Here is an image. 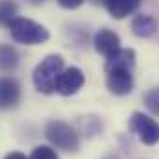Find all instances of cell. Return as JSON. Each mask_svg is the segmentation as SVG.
<instances>
[{
    "instance_id": "cell-10",
    "label": "cell",
    "mask_w": 159,
    "mask_h": 159,
    "mask_svg": "<svg viewBox=\"0 0 159 159\" xmlns=\"http://www.w3.org/2000/svg\"><path fill=\"white\" fill-rule=\"evenodd\" d=\"M104 4H106V7H107L111 17L124 19V17L131 15L139 7L141 0H104Z\"/></svg>"
},
{
    "instance_id": "cell-3",
    "label": "cell",
    "mask_w": 159,
    "mask_h": 159,
    "mask_svg": "<svg viewBox=\"0 0 159 159\" xmlns=\"http://www.w3.org/2000/svg\"><path fill=\"white\" fill-rule=\"evenodd\" d=\"M7 26H9L11 37L17 43H22V44H39V43H44L50 37V34L44 26H41L30 19L15 17Z\"/></svg>"
},
{
    "instance_id": "cell-16",
    "label": "cell",
    "mask_w": 159,
    "mask_h": 159,
    "mask_svg": "<svg viewBox=\"0 0 159 159\" xmlns=\"http://www.w3.org/2000/svg\"><path fill=\"white\" fill-rule=\"evenodd\" d=\"M63 7H67V9H76V7H80L85 0H57Z\"/></svg>"
},
{
    "instance_id": "cell-9",
    "label": "cell",
    "mask_w": 159,
    "mask_h": 159,
    "mask_svg": "<svg viewBox=\"0 0 159 159\" xmlns=\"http://www.w3.org/2000/svg\"><path fill=\"white\" fill-rule=\"evenodd\" d=\"M133 67H135V52L131 48H120L117 54H113L106 61V70H111V69L133 70Z\"/></svg>"
},
{
    "instance_id": "cell-4",
    "label": "cell",
    "mask_w": 159,
    "mask_h": 159,
    "mask_svg": "<svg viewBox=\"0 0 159 159\" xmlns=\"http://www.w3.org/2000/svg\"><path fill=\"white\" fill-rule=\"evenodd\" d=\"M129 129L137 135V139L146 144V146H154L159 143V122L154 120L152 117L135 111L129 119Z\"/></svg>"
},
{
    "instance_id": "cell-6",
    "label": "cell",
    "mask_w": 159,
    "mask_h": 159,
    "mask_svg": "<svg viewBox=\"0 0 159 159\" xmlns=\"http://www.w3.org/2000/svg\"><path fill=\"white\" fill-rule=\"evenodd\" d=\"M83 83H85V76H83V72L80 70L78 67L63 69V72H61L59 78H57L56 93H59V94H63V96L76 94L80 89L83 87Z\"/></svg>"
},
{
    "instance_id": "cell-15",
    "label": "cell",
    "mask_w": 159,
    "mask_h": 159,
    "mask_svg": "<svg viewBox=\"0 0 159 159\" xmlns=\"http://www.w3.org/2000/svg\"><path fill=\"white\" fill-rule=\"evenodd\" d=\"M30 159H59V157H57L54 148H50V146H37V148H34Z\"/></svg>"
},
{
    "instance_id": "cell-8",
    "label": "cell",
    "mask_w": 159,
    "mask_h": 159,
    "mask_svg": "<svg viewBox=\"0 0 159 159\" xmlns=\"http://www.w3.org/2000/svg\"><path fill=\"white\" fill-rule=\"evenodd\" d=\"M94 48L98 54L111 57L113 54H117L120 50V37L111 30H100L94 35Z\"/></svg>"
},
{
    "instance_id": "cell-13",
    "label": "cell",
    "mask_w": 159,
    "mask_h": 159,
    "mask_svg": "<svg viewBox=\"0 0 159 159\" xmlns=\"http://www.w3.org/2000/svg\"><path fill=\"white\" fill-rule=\"evenodd\" d=\"M17 4L13 0H0V26L9 24L17 17Z\"/></svg>"
},
{
    "instance_id": "cell-14",
    "label": "cell",
    "mask_w": 159,
    "mask_h": 159,
    "mask_svg": "<svg viewBox=\"0 0 159 159\" xmlns=\"http://www.w3.org/2000/svg\"><path fill=\"white\" fill-rule=\"evenodd\" d=\"M144 106L159 117V85L157 87H152L146 94H144Z\"/></svg>"
},
{
    "instance_id": "cell-1",
    "label": "cell",
    "mask_w": 159,
    "mask_h": 159,
    "mask_svg": "<svg viewBox=\"0 0 159 159\" xmlns=\"http://www.w3.org/2000/svg\"><path fill=\"white\" fill-rule=\"evenodd\" d=\"M63 72V57L61 56H48L41 61L34 70V85L43 94H52L56 93L57 78Z\"/></svg>"
},
{
    "instance_id": "cell-17",
    "label": "cell",
    "mask_w": 159,
    "mask_h": 159,
    "mask_svg": "<svg viewBox=\"0 0 159 159\" xmlns=\"http://www.w3.org/2000/svg\"><path fill=\"white\" fill-rule=\"evenodd\" d=\"M4 159H30V157H26L22 152H11V154H7Z\"/></svg>"
},
{
    "instance_id": "cell-12",
    "label": "cell",
    "mask_w": 159,
    "mask_h": 159,
    "mask_svg": "<svg viewBox=\"0 0 159 159\" xmlns=\"http://www.w3.org/2000/svg\"><path fill=\"white\" fill-rule=\"evenodd\" d=\"M19 65V54L11 44H0V70L11 72Z\"/></svg>"
},
{
    "instance_id": "cell-2",
    "label": "cell",
    "mask_w": 159,
    "mask_h": 159,
    "mask_svg": "<svg viewBox=\"0 0 159 159\" xmlns=\"http://www.w3.org/2000/svg\"><path fill=\"white\" fill-rule=\"evenodd\" d=\"M44 135L50 141L52 146L65 150V152H78L80 148V137L74 131L72 126H69L67 122L61 120H52L46 124L44 128Z\"/></svg>"
},
{
    "instance_id": "cell-5",
    "label": "cell",
    "mask_w": 159,
    "mask_h": 159,
    "mask_svg": "<svg viewBox=\"0 0 159 159\" xmlns=\"http://www.w3.org/2000/svg\"><path fill=\"white\" fill-rule=\"evenodd\" d=\"M107 78H106V85L109 89L111 94L117 96H126L133 91V74L128 69H111L106 70Z\"/></svg>"
},
{
    "instance_id": "cell-18",
    "label": "cell",
    "mask_w": 159,
    "mask_h": 159,
    "mask_svg": "<svg viewBox=\"0 0 159 159\" xmlns=\"http://www.w3.org/2000/svg\"><path fill=\"white\" fill-rule=\"evenodd\" d=\"M30 4H41V2H44V0H28Z\"/></svg>"
},
{
    "instance_id": "cell-11",
    "label": "cell",
    "mask_w": 159,
    "mask_h": 159,
    "mask_svg": "<svg viewBox=\"0 0 159 159\" xmlns=\"http://www.w3.org/2000/svg\"><path fill=\"white\" fill-rule=\"evenodd\" d=\"M131 30L137 37H152L157 32V22L150 15H137L131 22Z\"/></svg>"
},
{
    "instance_id": "cell-7",
    "label": "cell",
    "mask_w": 159,
    "mask_h": 159,
    "mask_svg": "<svg viewBox=\"0 0 159 159\" xmlns=\"http://www.w3.org/2000/svg\"><path fill=\"white\" fill-rule=\"evenodd\" d=\"M20 102V85L13 78H0V109H11Z\"/></svg>"
}]
</instances>
